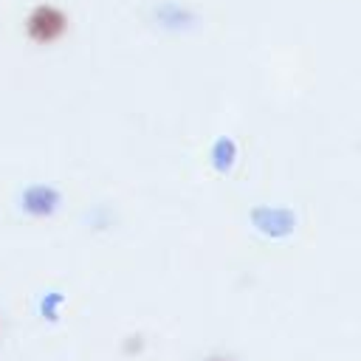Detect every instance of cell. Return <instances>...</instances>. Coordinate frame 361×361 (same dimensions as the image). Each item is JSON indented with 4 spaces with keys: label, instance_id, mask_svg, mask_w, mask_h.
Masks as SVG:
<instances>
[{
    "label": "cell",
    "instance_id": "cell-1",
    "mask_svg": "<svg viewBox=\"0 0 361 361\" xmlns=\"http://www.w3.org/2000/svg\"><path fill=\"white\" fill-rule=\"evenodd\" d=\"M68 20L59 8L54 6H37L28 17V37L34 42H54L56 37H62Z\"/></svg>",
    "mask_w": 361,
    "mask_h": 361
},
{
    "label": "cell",
    "instance_id": "cell-2",
    "mask_svg": "<svg viewBox=\"0 0 361 361\" xmlns=\"http://www.w3.org/2000/svg\"><path fill=\"white\" fill-rule=\"evenodd\" d=\"M20 203H23V209H25L28 214H34V217H48V214H54L56 206H59V192H56L54 186H28V189L23 192Z\"/></svg>",
    "mask_w": 361,
    "mask_h": 361
},
{
    "label": "cell",
    "instance_id": "cell-3",
    "mask_svg": "<svg viewBox=\"0 0 361 361\" xmlns=\"http://www.w3.org/2000/svg\"><path fill=\"white\" fill-rule=\"evenodd\" d=\"M254 223L259 231L265 234H285L293 228V214L290 212H282V209H257L254 212Z\"/></svg>",
    "mask_w": 361,
    "mask_h": 361
},
{
    "label": "cell",
    "instance_id": "cell-4",
    "mask_svg": "<svg viewBox=\"0 0 361 361\" xmlns=\"http://www.w3.org/2000/svg\"><path fill=\"white\" fill-rule=\"evenodd\" d=\"M212 361H220V358H212Z\"/></svg>",
    "mask_w": 361,
    "mask_h": 361
}]
</instances>
